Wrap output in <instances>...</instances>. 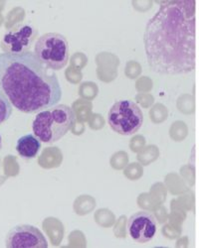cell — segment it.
<instances>
[{
    "mask_svg": "<svg viewBox=\"0 0 199 248\" xmlns=\"http://www.w3.org/2000/svg\"><path fill=\"white\" fill-rule=\"evenodd\" d=\"M195 1L162 4L147 24L144 42L150 69L166 76L195 69Z\"/></svg>",
    "mask_w": 199,
    "mask_h": 248,
    "instance_id": "cell-1",
    "label": "cell"
},
{
    "mask_svg": "<svg viewBox=\"0 0 199 248\" xmlns=\"http://www.w3.org/2000/svg\"><path fill=\"white\" fill-rule=\"evenodd\" d=\"M0 90L23 113H38L57 106L62 89L56 74L33 52L0 54Z\"/></svg>",
    "mask_w": 199,
    "mask_h": 248,
    "instance_id": "cell-2",
    "label": "cell"
},
{
    "mask_svg": "<svg viewBox=\"0 0 199 248\" xmlns=\"http://www.w3.org/2000/svg\"><path fill=\"white\" fill-rule=\"evenodd\" d=\"M75 121V111L70 107L58 105L38 112L32 122V130L41 142L53 144L68 133Z\"/></svg>",
    "mask_w": 199,
    "mask_h": 248,
    "instance_id": "cell-3",
    "label": "cell"
},
{
    "mask_svg": "<svg viewBox=\"0 0 199 248\" xmlns=\"http://www.w3.org/2000/svg\"><path fill=\"white\" fill-rule=\"evenodd\" d=\"M33 53L46 68L52 71L62 70L69 61L68 41L59 33L44 34L36 41Z\"/></svg>",
    "mask_w": 199,
    "mask_h": 248,
    "instance_id": "cell-4",
    "label": "cell"
},
{
    "mask_svg": "<svg viewBox=\"0 0 199 248\" xmlns=\"http://www.w3.org/2000/svg\"><path fill=\"white\" fill-rule=\"evenodd\" d=\"M108 123L115 132L130 136L136 133L143 126L144 114L133 101L119 100L110 108Z\"/></svg>",
    "mask_w": 199,
    "mask_h": 248,
    "instance_id": "cell-5",
    "label": "cell"
},
{
    "mask_svg": "<svg viewBox=\"0 0 199 248\" xmlns=\"http://www.w3.org/2000/svg\"><path fill=\"white\" fill-rule=\"evenodd\" d=\"M5 245L8 248H47L48 242L37 227L20 224L9 231Z\"/></svg>",
    "mask_w": 199,
    "mask_h": 248,
    "instance_id": "cell-6",
    "label": "cell"
},
{
    "mask_svg": "<svg viewBox=\"0 0 199 248\" xmlns=\"http://www.w3.org/2000/svg\"><path fill=\"white\" fill-rule=\"evenodd\" d=\"M36 35L35 28L30 24H17L3 35L1 47L5 53L10 54L28 52Z\"/></svg>",
    "mask_w": 199,
    "mask_h": 248,
    "instance_id": "cell-7",
    "label": "cell"
},
{
    "mask_svg": "<svg viewBox=\"0 0 199 248\" xmlns=\"http://www.w3.org/2000/svg\"><path fill=\"white\" fill-rule=\"evenodd\" d=\"M127 229L129 235L133 241L147 243L155 236L157 223L152 214L148 212H138L129 218Z\"/></svg>",
    "mask_w": 199,
    "mask_h": 248,
    "instance_id": "cell-8",
    "label": "cell"
},
{
    "mask_svg": "<svg viewBox=\"0 0 199 248\" xmlns=\"http://www.w3.org/2000/svg\"><path fill=\"white\" fill-rule=\"evenodd\" d=\"M41 149V141L33 134H26L16 142V151L24 159H32L37 156Z\"/></svg>",
    "mask_w": 199,
    "mask_h": 248,
    "instance_id": "cell-9",
    "label": "cell"
},
{
    "mask_svg": "<svg viewBox=\"0 0 199 248\" xmlns=\"http://www.w3.org/2000/svg\"><path fill=\"white\" fill-rule=\"evenodd\" d=\"M12 105L4 94V93L0 90V124L7 121L12 114Z\"/></svg>",
    "mask_w": 199,
    "mask_h": 248,
    "instance_id": "cell-10",
    "label": "cell"
},
{
    "mask_svg": "<svg viewBox=\"0 0 199 248\" xmlns=\"http://www.w3.org/2000/svg\"><path fill=\"white\" fill-rule=\"evenodd\" d=\"M1 147H2V137L0 135V149H1Z\"/></svg>",
    "mask_w": 199,
    "mask_h": 248,
    "instance_id": "cell-11",
    "label": "cell"
}]
</instances>
